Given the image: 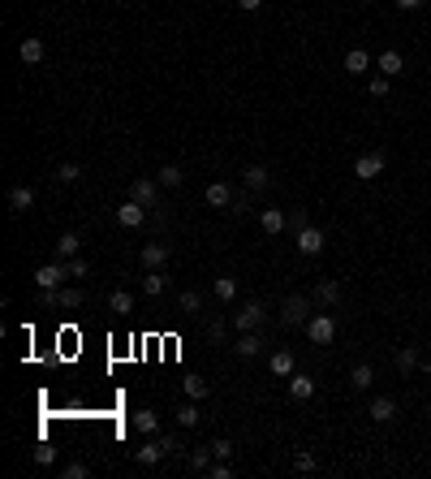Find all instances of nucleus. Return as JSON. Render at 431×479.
Here are the masks:
<instances>
[{
    "label": "nucleus",
    "mask_w": 431,
    "mask_h": 479,
    "mask_svg": "<svg viewBox=\"0 0 431 479\" xmlns=\"http://www.w3.org/2000/svg\"><path fill=\"white\" fill-rule=\"evenodd\" d=\"M307 341L311 345H332V341H337V315H332V311L311 315L307 319Z\"/></svg>",
    "instance_id": "obj_1"
},
{
    "label": "nucleus",
    "mask_w": 431,
    "mask_h": 479,
    "mask_svg": "<svg viewBox=\"0 0 431 479\" xmlns=\"http://www.w3.org/2000/svg\"><path fill=\"white\" fill-rule=\"evenodd\" d=\"M263 324H267V307H263V302H254V298L233 311V332H254Z\"/></svg>",
    "instance_id": "obj_2"
},
{
    "label": "nucleus",
    "mask_w": 431,
    "mask_h": 479,
    "mask_svg": "<svg viewBox=\"0 0 431 479\" xmlns=\"http://www.w3.org/2000/svg\"><path fill=\"white\" fill-rule=\"evenodd\" d=\"M311 302H315V298L289 294V298H285V307H280V324H285V328H307V319H311Z\"/></svg>",
    "instance_id": "obj_3"
},
{
    "label": "nucleus",
    "mask_w": 431,
    "mask_h": 479,
    "mask_svg": "<svg viewBox=\"0 0 431 479\" xmlns=\"http://www.w3.org/2000/svg\"><path fill=\"white\" fill-rule=\"evenodd\" d=\"M294 246H298V255H302V259H315V255H324L328 237H324V229H315V225H302V229L294 233Z\"/></svg>",
    "instance_id": "obj_4"
},
{
    "label": "nucleus",
    "mask_w": 431,
    "mask_h": 479,
    "mask_svg": "<svg viewBox=\"0 0 431 479\" xmlns=\"http://www.w3.org/2000/svg\"><path fill=\"white\" fill-rule=\"evenodd\" d=\"M65 281H69V264L65 259H52V264L35 268V285H39V290H60Z\"/></svg>",
    "instance_id": "obj_5"
},
{
    "label": "nucleus",
    "mask_w": 431,
    "mask_h": 479,
    "mask_svg": "<svg viewBox=\"0 0 431 479\" xmlns=\"http://www.w3.org/2000/svg\"><path fill=\"white\" fill-rule=\"evenodd\" d=\"M147 216H151V207H142L138 199H125L117 207V225L121 229H142V225H147Z\"/></svg>",
    "instance_id": "obj_6"
},
{
    "label": "nucleus",
    "mask_w": 431,
    "mask_h": 479,
    "mask_svg": "<svg viewBox=\"0 0 431 479\" xmlns=\"http://www.w3.org/2000/svg\"><path fill=\"white\" fill-rule=\"evenodd\" d=\"M384 164H388L384 151H362V156L354 160V178H358V182H375L379 173H384Z\"/></svg>",
    "instance_id": "obj_7"
},
{
    "label": "nucleus",
    "mask_w": 431,
    "mask_h": 479,
    "mask_svg": "<svg viewBox=\"0 0 431 479\" xmlns=\"http://www.w3.org/2000/svg\"><path fill=\"white\" fill-rule=\"evenodd\" d=\"M159 190L164 186H159L155 178H134L130 182V199H138L142 207H159Z\"/></svg>",
    "instance_id": "obj_8"
},
{
    "label": "nucleus",
    "mask_w": 431,
    "mask_h": 479,
    "mask_svg": "<svg viewBox=\"0 0 431 479\" xmlns=\"http://www.w3.org/2000/svg\"><path fill=\"white\" fill-rule=\"evenodd\" d=\"M263 345H267V341H263V332H259V328H254V332H237L233 354H237V359H259V354H263Z\"/></svg>",
    "instance_id": "obj_9"
},
{
    "label": "nucleus",
    "mask_w": 431,
    "mask_h": 479,
    "mask_svg": "<svg viewBox=\"0 0 431 479\" xmlns=\"http://www.w3.org/2000/svg\"><path fill=\"white\" fill-rule=\"evenodd\" d=\"M267 372H272L276 380H289L298 372V359H294V350H272L267 354Z\"/></svg>",
    "instance_id": "obj_10"
},
{
    "label": "nucleus",
    "mask_w": 431,
    "mask_h": 479,
    "mask_svg": "<svg viewBox=\"0 0 431 479\" xmlns=\"http://www.w3.org/2000/svg\"><path fill=\"white\" fill-rule=\"evenodd\" d=\"M375 70L384 74V78H401L406 74V56L397 52V47H384V52L375 56Z\"/></svg>",
    "instance_id": "obj_11"
},
{
    "label": "nucleus",
    "mask_w": 431,
    "mask_h": 479,
    "mask_svg": "<svg viewBox=\"0 0 431 479\" xmlns=\"http://www.w3.org/2000/svg\"><path fill=\"white\" fill-rule=\"evenodd\" d=\"M168 255H173L168 242H147L138 259H142V268H147V273H155V268H168Z\"/></svg>",
    "instance_id": "obj_12"
},
{
    "label": "nucleus",
    "mask_w": 431,
    "mask_h": 479,
    "mask_svg": "<svg viewBox=\"0 0 431 479\" xmlns=\"http://www.w3.org/2000/svg\"><path fill=\"white\" fill-rule=\"evenodd\" d=\"M242 186L254 190V195H263V190L272 186V173H267V164H246V169H242Z\"/></svg>",
    "instance_id": "obj_13"
},
{
    "label": "nucleus",
    "mask_w": 431,
    "mask_h": 479,
    "mask_svg": "<svg viewBox=\"0 0 431 479\" xmlns=\"http://www.w3.org/2000/svg\"><path fill=\"white\" fill-rule=\"evenodd\" d=\"M164 458H168V445L164 440H147V445H138V449H134L138 467H155V462H164Z\"/></svg>",
    "instance_id": "obj_14"
},
{
    "label": "nucleus",
    "mask_w": 431,
    "mask_h": 479,
    "mask_svg": "<svg viewBox=\"0 0 431 479\" xmlns=\"http://www.w3.org/2000/svg\"><path fill=\"white\" fill-rule=\"evenodd\" d=\"M371 423H393L397 419V397H388V393H379V397H371Z\"/></svg>",
    "instance_id": "obj_15"
},
{
    "label": "nucleus",
    "mask_w": 431,
    "mask_h": 479,
    "mask_svg": "<svg viewBox=\"0 0 431 479\" xmlns=\"http://www.w3.org/2000/svg\"><path fill=\"white\" fill-rule=\"evenodd\" d=\"M30 207H35V190H30V186H9V212L13 216H26Z\"/></svg>",
    "instance_id": "obj_16"
},
{
    "label": "nucleus",
    "mask_w": 431,
    "mask_h": 479,
    "mask_svg": "<svg viewBox=\"0 0 431 479\" xmlns=\"http://www.w3.org/2000/svg\"><path fill=\"white\" fill-rule=\"evenodd\" d=\"M18 56H22V65H39V61L47 56V47H43L39 35H26V39L18 43Z\"/></svg>",
    "instance_id": "obj_17"
},
{
    "label": "nucleus",
    "mask_w": 431,
    "mask_h": 479,
    "mask_svg": "<svg viewBox=\"0 0 431 479\" xmlns=\"http://www.w3.org/2000/svg\"><path fill=\"white\" fill-rule=\"evenodd\" d=\"M285 225H289V216H285L280 207H263V212H259V229H263L267 237H276Z\"/></svg>",
    "instance_id": "obj_18"
},
{
    "label": "nucleus",
    "mask_w": 431,
    "mask_h": 479,
    "mask_svg": "<svg viewBox=\"0 0 431 479\" xmlns=\"http://www.w3.org/2000/svg\"><path fill=\"white\" fill-rule=\"evenodd\" d=\"M289 397H294V402H311V397H315V380L307 372H294L289 376Z\"/></svg>",
    "instance_id": "obj_19"
},
{
    "label": "nucleus",
    "mask_w": 431,
    "mask_h": 479,
    "mask_svg": "<svg viewBox=\"0 0 431 479\" xmlns=\"http://www.w3.org/2000/svg\"><path fill=\"white\" fill-rule=\"evenodd\" d=\"M203 199H207V207H229L233 203V186L229 182H212L203 190Z\"/></svg>",
    "instance_id": "obj_20"
},
{
    "label": "nucleus",
    "mask_w": 431,
    "mask_h": 479,
    "mask_svg": "<svg viewBox=\"0 0 431 479\" xmlns=\"http://www.w3.org/2000/svg\"><path fill=\"white\" fill-rule=\"evenodd\" d=\"M349 385H354L358 393H366L375 385V367L371 363H354V367H349Z\"/></svg>",
    "instance_id": "obj_21"
},
{
    "label": "nucleus",
    "mask_w": 431,
    "mask_h": 479,
    "mask_svg": "<svg viewBox=\"0 0 431 479\" xmlns=\"http://www.w3.org/2000/svg\"><path fill=\"white\" fill-rule=\"evenodd\" d=\"M366 70H371V52H366V47H349V52H345V74H366Z\"/></svg>",
    "instance_id": "obj_22"
},
{
    "label": "nucleus",
    "mask_w": 431,
    "mask_h": 479,
    "mask_svg": "<svg viewBox=\"0 0 431 479\" xmlns=\"http://www.w3.org/2000/svg\"><path fill=\"white\" fill-rule=\"evenodd\" d=\"M315 302L319 307H337L341 302V281H319L315 285Z\"/></svg>",
    "instance_id": "obj_23"
},
{
    "label": "nucleus",
    "mask_w": 431,
    "mask_h": 479,
    "mask_svg": "<svg viewBox=\"0 0 431 479\" xmlns=\"http://www.w3.org/2000/svg\"><path fill=\"white\" fill-rule=\"evenodd\" d=\"M212 298L229 307V302L237 298V277H216V281H212Z\"/></svg>",
    "instance_id": "obj_24"
},
{
    "label": "nucleus",
    "mask_w": 431,
    "mask_h": 479,
    "mask_svg": "<svg viewBox=\"0 0 431 479\" xmlns=\"http://www.w3.org/2000/svg\"><path fill=\"white\" fill-rule=\"evenodd\" d=\"M173 419H177L181 427H199V419H203V414H199V402H195V397H186V402L173 410Z\"/></svg>",
    "instance_id": "obj_25"
},
{
    "label": "nucleus",
    "mask_w": 431,
    "mask_h": 479,
    "mask_svg": "<svg viewBox=\"0 0 431 479\" xmlns=\"http://www.w3.org/2000/svg\"><path fill=\"white\" fill-rule=\"evenodd\" d=\"M74 255H82V237L78 233H60L56 237V259H74Z\"/></svg>",
    "instance_id": "obj_26"
},
{
    "label": "nucleus",
    "mask_w": 431,
    "mask_h": 479,
    "mask_svg": "<svg viewBox=\"0 0 431 479\" xmlns=\"http://www.w3.org/2000/svg\"><path fill=\"white\" fill-rule=\"evenodd\" d=\"M177 311L195 319V315L203 311V294H199V290H181V294H177Z\"/></svg>",
    "instance_id": "obj_27"
},
{
    "label": "nucleus",
    "mask_w": 431,
    "mask_h": 479,
    "mask_svg": "<svg viewBox=\"0 0 431 479\" xmlns=\"http://www.w3.org/2000/svg\"><path fill=\"white\" fill-rule=\"evenodd\" d=\"M164 290H168V277H164V268H155V273H147V277H142V294H147V298H159Z\"/></svg>",
    "instance_id": "obj_28"
},
{
    "label": "nucleus",
    "mask_w": 431,
    "mask_h": 479,
    "mask_svg": "<svg viewBox=\"0 0 431 479\" xmlns=\"http://www.w3.org/2000/svg\"><path fill=\"white\" fill-rule=\"evenodd\" d=\"M108 311H113V315H130L134 311V294L130 290H113V294H108Z\"/></svg>",
    "instance_id": "obj_29"
},
{
    "label": "nucleus",
    "mask_w": 431,
    "mask_h": 479,
    "mask_svg": "<svg viewBox=\"0 0 431 479\" xmlns=\"http://www.w3.org/2000/svg\"><path fill=\"white\" fill-rule=\"evenodd\" d=\"M393 363H397V372H401V376H410L414 367H419V345H401Z\"/></svg>",
    "instance_id": "obj_30"
},
{
    "label": "nucleus",
    "mask_w": 431,
    "mask_h": 479,
    "mask_svg": "<svg viewBox=\"0 0 431 479\" xmlns=\"http://www.w3.org/2000/svg\"><path fill=\"white\" fill-rule=\"evenodd\" d=\"M181 389H186V397H195V402H203V397L212 393V380H203V376H186V380H181Z\"/></svg>",
    "instance_id": "obj_31"
},
{
    "label": "nucleus",
    "mask_w": 431,
    "mask_h": 479,
    "mask_svg": "<svg viewBox=\"0 0 431 479\" xmlns=\"http://www.w3.org/2000/svg\"><path fill=\"white\" fill-rule=\"evenodd\" d=\"M155 182H159V186H164V190H177V186L186 182V173H181L177 164H164V169H159V173H155Z\"/></svg>",
    "instance_id": "obj_32"
},
{
    "label": "nucleus",
    "mask_w": 431,
    "mask_h": 479,
    "mask_svg": "<svg viewBox=\"0 0 431 479\" xmlns=\"http://www.w3.org/2000/svg\"><path fill=\"white\" fill-rule=\"evenodd\" d=\"M134 427H138L142 436H155V432H159V414H155V410H138V414H134Z\"/></svg>",
    "instance_id": "obj_33"
},
{
    "label": "nucleus",
    "mask_w": 431,
    "mask_h": 479,
    "mask_svg": "<svg viewBox=\"0 0 431 479\" xmlns=\"http://www.w3.org/2000/svg\"><path fill=\"white\" fill-rule=\"evenodd\" d=\"M212 462H216L212 445H207V449H195V454H190V471H195V475H207V467H212Z\"/></svg>",
    "instance_id": "obj_34"
},
{
    "label": "nucleus",
    "mask_w": 431,
    "mask_h": 479,
    "mask_svg": "<svg viewBox=\"0 0 431 479\" xmlns=\"http://www.w3.org/2000/svg\"><path fill=\"white\" fill-rule=\"evenodd\" d=\"M294 471H298V475H311V471H319V458H315L311 449H298V454H294Z\"/></svg>",
    "instance_id": "obj_35"
},
{
    "label": "nucleus",
    "mask_w": 431,
    "mask_h": 479,
    "mask_svg": "<svg viewBox=\"0 0 431 479\" xmlns=\"http://www.w3.org/2000/svg\"><path fill=\"white\" fill-rule=\"evenodd\" d=\"M60 307H65V311L82 307V290H78V285H60Z\"/></svg>",
    "instance_id": "obj_36"
},
{
    "label": "nucleus",
    "mask_w": 431,
    "mask_h": 479,
    "mask_svg": "<svg viewBox=\"0 0 431 479\" xmlns=\"http://www.w3.org/2000/svg\"><path fill=\"white\" fill-rule=\"evenodd\" d=\"M78 178H82V169H78V164H74V160H65V164H60V169H56V182H60V186H74Z\"/></svg>",
    "instance_id": "obj_37"
},
{
    "label": "nucleus",
    "mask_w": 431,
    "mask_h": 479,
    "mask_svg": "<svg viewBox=\"0 0 431 479\" xmlns=\"http://www.w3.org/2000/svg\"><path fill=\"white\" fill-rule=\"evenodd\" d=\"M87 475H91L87 462H65V467H60V479H87Z\"/></svg>",
    "instance_id": "obj_38"
},
{
    "label": "nucleus",
    "mask_w": 431,
    "mask_h": 479,
    "mask_svg": "<svg viewBox=\"0 0 431 479\" xmlns=\"http://www.w3.org/2000/svg\"><path fill=\"white\" fill-rule=\"evenodd\" d=\"M254 207V190H246V195H233V216H246Z\"/></svg>",
    "instance_id": "obj_39"
},
{
    "label": "nucleus",
    "mask_w": 431,
    "mask_h": 479,
    "mask_svg": "<svg viewBox=\"0 0 431 479\" xmlns=\"http://www.w3.org/2000/svg\"><path fill=\"white\" fill-rule=\"evenodd\" d=\"M212 454H216L220 462H229V458H233V440H229V436H220V440H212Z\"/></svg>",
    "instance_id": "obj_40"
},
{
    "label": "nucleus",
    "mask_w": 431,
    "mask_h": 479,
    "mask_svg": "<svg viewBox=\"0 0 431 479\" xmlns=\"http://www.w3.org/2000/svg\"><path fill=\"white\" fill-rule=\"evenodd\" d=\"M69 264V277H91V264L82 259V255H74V259H65Z\"/></svg>",
    "instance_id": "obj_41"
},
{
    "label": "nucleus",
    "mask_w": 431,
    "mask_h": 479,
    "mask_svg": "<svg viewBox=\"0 0 431 479\" xmlns=\"http://www.w3.org/2000/svg\"><path fill=\"white\" fill-rule=\"evenodd\" d=\"M35 462H39V467H52V462H56V449H52V445H39V449H35Z\"/></svg>",
    "instance_id": "obj_42"
},
{
    "label": "nucleus",
    "mask_w": 431,
    "mask_h": 479,
    "mask_svg": "<svg viewBox=\"0 0 431 479\" xmlns=\"http://www.w3.org/2000/svg\"><path fill=\"white\" fill-rule=\"evenodd\" d=\"M207 475H212V479H229V475H233V467H229V462H220V458H216L212 467H207Z\"/></svg>",
    "instance_id": "obj_43"
},
{
    "label": "nucleus",
    "mask_w": 431,
    "mask_h": 479,
    "mask_svg": "<svg viewBox=\"0 0 431 479\" xmlns=\"http://www.w3.org/2000/svg\"><path fill=\"white\" fill-rule=\"evenodd\" d=\"M388 83H393V78H384V74L371 78V95H375V100H379V95H388Z\"/></svg>",
    "instance_id": "obj_44"
},
{
    "label": "nucleus",
    "mask_w": 431,
    "mask_h": 479,
    "mask_svg": "<svg viewBox=\"0 0 431 479\" xmlns=\"http://www.w3.org/2000/svg\"><path fill=\"white\" fill-rule=\"evenodd\" d=\"M427 0H397V9H406V13H414V9H423Z\"/></svg>",
    "instance_id": "obj_45"
},
{
    "label": "nucleus",
    "mask_w": 431,
    "mask_h": 479,
    "mask_svg": "<svg viewBox=\"0 0 431 479\" xmlns=\"http://www.w3.org/2000/svg\"><path fill=\"white\" fill-rule=\"evenodd\" d=\"M302 225H311V216H307V207H302V212H294V233H298Z\"/></svg>",
    "instance_id": "obj_46"
},
{
    "label": "nucleus",
    "mask_w": 431,
    "mask_h": 479,
    "mask_svg": "<svg viewBox=\"0 0 431 479\" xmlns=\"http://www.w3.org/2000/svg\"><path fill=\"white\" fill-rule=\"evenodd\" d=\"M259 5H263V0H237V9H246V13H254Z\"/></svg>",
    "instance_id": "obj_47"
},
{
    "label": "nucleus",
    "mask_w": 431,
    "mask_h": 479,
    "mask_svg": "<svg viewBox=\"0 0 431 479\" xmlns=\"http://www.w3.org/2000/svg\"><path fill=\"white\" fill-rule=\"evenodd\" d=\"M427 380H431V372H427Z\"/></svg>",
    "instance_id": "obj_48"
}]
</instances>
